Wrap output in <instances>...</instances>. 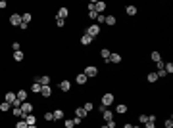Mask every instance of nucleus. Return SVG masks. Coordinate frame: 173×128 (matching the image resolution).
I'll return each instance as SVG.
<instances>
[{"label": "nucleus", "mask_w": 173, "mask_h": 128, "mask_svg": "<svg viewBox=\"0 0 173 128\" xmlns=\"http://www.w3.org/2000/svg\"><path fill=\"white\" fill-rule=\"evenodd\" d=\"M142 128H156V123L154 120H148L146 124H142Z\"/></svg>", "instance_id": "nucleus-41"}, {"label": "nucleus", "mask_w": 173, "mask_h": 128, "mask_svg": "<svg viewBox=\"0 0 173 128\" xmlns=\"http://www.w3.org/2000/svg\"><path fill=\"white\" fill-rule=\"evenodd\" d=\"M25 123H27V126H35L39 123V119H37V115H33V113H29V115H25Z\"/></svg>", "instance_id": "nucleus-10"}, {"label": "nucleus", "mask_w": 173, "mask_h": 128, "mask_svg": "<svg viewBox=\"0 0 173 128\" xmlns=\"http://www.w3.org/2000/svg\"><path fill=\"white\" fill-rule=\"evenodd\" d=\"M19 29H21V31H27V29H29V25H27V23H23V21H21V25H19Z\"/></svg>", "instance_id": "nucleus-46"}, {"label": "nucleus", "mask_w": 173, "mask_h": 128, "mask_svg": "<svg viewBox=\"0 0 173 128\" xmlns=\"http://www.w3.org/2000/svg\"><path fill=\"white\" fill-rule=\"evenodd\" d=\"M106 126H108V128H115V126H117V120H115V119L108 120V123H106Z\"/></svg>", "instance_id": "nucleus-39"}, {"label": "nucleus", "mask_w": 173, "mask_h": 128, "mask_svg": "<svg viewBox=\"0 0 173 128\" xmlns=\"http://www.w3.org/2000/svg\"><path fill=\"white\" fill-rule=\"evenodd\" d=\"M12 117H16V119H25V113L21 111V107H12Z\"/></svg>", "instance_id": "nucleus-15"}, {"label": "nucleus", "mask_w": 173, "mask_h": 128, "mask_svg": "<svg viewBox=\"0 0 173 128\" xmlns=\"http://www.w3.org/2000/svg\"><path fill=\"white\" fill-rule=\"evenodd\" d=\"M67 17H69V8H67V6H60V10L56 12V19L66 21Z\"/></svg>", "instance_id": "nucleus-4"}, {"label": "nucleus", "mask_w": 173, "mask_h": 128, "mask_svg": "<svg viewBox=\"0 0 173 128\" xmlns=\"http://www.w3.org/2000/svg\"><path fill=\"white\" fill-rule=\"evenodd\" d=\"M125 13H127L129 17H133V16L139 13V8H136V6H125Z\"/></svg>", "instance_id": "nucleus-20"}, {"label": "nucleus", "mask_w": 173, "mask_h": 128, "mask_svg": "<svg viewBox=\"0 0 173 128\" xmlns=\"http://www.w3.org/2000/svg\"><path fill=\"white\" fill-rule=\"evenodd\" d=\"M163 65H165V61H163V59L156 61V69H163Z\"/></svg>", "instance_id": "nucleus-42"}, {"label": "nucleus", "mask_w": 173, "mask_h": 128, "mask_svg": "<svg viewBox=\"0 0 173 128\" xmlns=\"http://www.w3.org/2000/svg\"><path fill=\"white\" fill-rule=\"evenodd\" d=\"M23 59H25V54L21 52V50H19V52H13V61H17V63H21Z\"/></svg>", "instance_id": "nucleus-25"}, {"label": "nucleus", "mask_w": 173, "mask_h": 128, "mask_svg": "<svg viewBox=\"0 0 173 128\" xmlns=\"http://www.w3.org/2000/svg\"><path fill=\"white\" fill-rule=\"evenodd\" d=\"M100 33H102V27H100V25H96V23H90V25L85 29V34H89L90 38H96V37H100Z\"/></svg>", "instance_id": "nucleus-1"}, {"label": "nucleus", "mask_w": 173, "mask_h": 128, "mask_svg": "<svg viewBox=\"0 0 173 128\" xmlns=\"http://www.w3.org/2000/svg\"><path fill=\"white\" fill-rule=\"evenodd\" d=\"M17 99H19V101H27V98H29V92L25 90V88H21V90H17Z\"/></svg>", "instance_id": "nucleus-18"}, {"label": "nucleus", "mask_w": 173, "mask_h": 128, "mask_svg": "<svg viewBox=\"0 0 173 128\" xmlns=\"http://www.w3.org/2000/svg\"><path fill=\"white\" fill-rule=\"evenodd\" d=\"M163 71H165L167 75H171V73H173V63H171V61H167V63L163 65Z\"/></svg>", "instance_id": "nucleus-34"}, {"label": "nucleus", "mask_w": 173, "mask_h": 128, "mask_svg": "<svg viewBox=\"0 0 173 128\" xmlns=\"http://www.w3.org/2000/svg\"><path fill=\"white\" fill-rule=\"evenodd\" d=\"M16 128H27V123L23 119H17V123H16Z\"/></svg>", "instance_id": "nucleus-37"}, {"label": "nucleus", "mask_w": 173, "mask_h": 128, "mask_svg": "<svg viewBox=\"0 0 173 128\" xmlns=\"http://www.w3.org/2000/svg\"><path fill=\"white\" fill-rule=\"evenodd\" d=\"M163 126H165V128H173V119H171V117H169V119H165Z\"/></svg>", "instance_id": "nucleus-40"}, {"label": "nucleus", "mask_w": 173, "mask_h": 128, "mask_svg": "<svg viewBox=\"0 0 173 128\" xmlns=\"http://www.w3.org/2000/svg\"><path fill=\"white\" fill-rule=\"evenodd\" d=\"M87 16H89V19L92 21V23H94V21H96V17H98V13H96L94 10H89V13H87Z\"/></svg>", "instance_id": "nucleus-35"}, {"label": "nucleus", "mask_w": 173, "mask_h": 128, "mask_svg": "<svg viewBox=\"0 0 173 128\" xmlns=\"http://www.w3.org/2000/svg\"><path fill=\"white\" fill-rule=\"evenodd\" d=\"M40 88H42L40 82H31V92H33V94L39 96V94H40Z\"/></svg>", "instance_id": "nucleus-27"}, {"label": "nucleus", "mask_w": 173, "mask_h": 128, "mask_svg": "<svg viewBox=\"0 0 173 128\" xmlns=\"http://www.w3.org/2000/svg\"><path fill=\"white\" fill-rule=\"evenodd\" d=\"M52 94H54V90H52V86L48 84V86H42V88H40V94H39V96L46 99V98H52Z\"/></svg>", "instance_id": "nucleus-5"}, {"label": "nucleus", "mask_w": 173, "mask_h": 128, "mask_svg": "<svg viewBox=\"0 0 173 128\" xmlns=\"http://www.w3.org/2000/svg\"><path fill=\"white\" fill-rule=\"evenodd\" d=\"M27 128H39V126H37V124H35V126H27Z\"/></svg>", "instance_id": "nucleus-50"}, {"label": "nucleus", "mask_w": 173, "mask_h": 128, "mask_svg": "<svg viewBox=\"0 0 173 128\" xmlns=\"http://www.w3.org/2000/svg\"><path fill=\"white\" fill-rule=\"evenodd\" d=\"M96 109H98V111H100V113H104V111H106V109H108V107H104V105H98V107H96Z\"/></svg>", "instance_id": "nucleus-47"}, {"label": "nucleus", "mask_w": 173, "mask_h": 128, "mask_svg": "<svg viewBox=\"0 0 173 128\" xmlns=\"http://www.w3.org/2000/svg\"><path fill=\"white\" fill-rule=\"evenodd\" d=\"M39 82H40V86H48V84H50V82H52V79H50V76H48V75H42V76H40V79H39Z\"/></svg>", "instance_id": "nucleus-26"}, {"label": "nucleus", "mask_w": 173, "mask_h": 128, "mask_svg": "<svg viewBox=\"0 0 173 128\" xmlns=\"http://www.w3.org/2000/svg\"><path fill=\"white\" fill-rule=\"evenodd\" d=\"M56 27H60V29H62V27H66V21H62V19H56Z\"/></svg>", "instance_id": "nucleus-43"}, {"label": "nucleus", "mask_w": 173, "mask_h": 128, "mask_svg": "<svg viewBox=\"0 0 173 128\" xmlns=\"http://www.w3.org/2000/svg\"><path fill=\"white\" fill-rule=\"evenodd\" d=\"M100 128H108V126H106V124H104V126H100Z\"/></svg>", "instance_id": "nucleus-51"}, {"label": "nucleus", "mask_w": 173, "mask_h": 128, "mask_svg": "<svg viewBox=\"0 0 173 128\" xmlns=\"http://www.w3.org/2000/svg\"><path fill=\"white\" fill-rule=\"evenodd\" d=\"M63 128H75L73 119H66V120H63Z\"/></svg>", "instance_id": "nucleus-33"}, {"label": "nucleus", "mask_w": 173, "mask_h": 128, "mask_svg": "<svg viewBox=\"0 0 173 128\" xmlns=\"http://www.w3.org/2000/svg\"><path fill=\"white\" fill-rule=\"evenodd\" d=\"M58 88H60L62 92H71V80H67V79H63L62 82H58Z\"/></svg>", "instance_id": "nucleus-7"}, {"label": "nucleus", "mask_w": 173, "mask_h": 128, "mask_svg": "<svg viewBox=\"0 0 173 128\" xmlns=\"http://www.w3.org/2000/svg\"><path fill=\"white\" fill-rule=\"evenodd\" d=\"M8 8V2H6V0H0V10H6Z\"/></svg>", "instance_id": "nucleus-44"}, {"label": "nucleus", "mask_w": 173, "mask_h": 128, "mask_svg": "<svg viewBox=\"0 0 173 128\" xmlns=\"http://www.w3.org/2000/svg\"><path fill=\"white\" fill-rule=\"evenodd\" d=\"M113 115H115L113 111H110V109H106V111L102 113V119H104L106 123H108V120H112V119H113Z\"/></svg>", "instance_id": "nucleus-28"}, {"label": "nucleus", "mask_w": 173, "mask_h": 128, "mask_svg": "<svg viewBox=\"0 0 173 128\" xmlns=\"http://www.w3.org/2000/svg\"><path fill=\"white\" fill-rule=\"evenodd\" d=\"M21 21H23V23H31L33 21V16H31V12H25V13H21Z\"/></svg>", "instance_id": "nucleus-24"}, {"label": "nucleus", "mask_w": 173, "mask_h": 128, "mask_svg": "<svg viewBox=\"0 0 173 128\" xmlns=\"http://www.w3.org/2000/svg\"><path fill=\"white\" fill-rule=\"evenodd\" d=\"M133 128H142V124H136V126H133Z\"/></svg>", "instance_id": "nucleus-49"}, {"label": "nucleus", "mask_w": 173, "mask_h": 128, "mask_svg": "<svg viewBox=\"0 0 173 128\" xmlns=\"http://www.w3.org/2000/svg\"><path fill=\"white\" fill-rule=\"evenodd\" d=\"M10 25L12 27H19L21 25V13H12V16H10Z\"/></svg>", "instance_id": "nucleus-6"}, {"label": "nucleus", "mask_w": 173, "mask_h": 128, "mask_svg": "<svg viewBox=\"0 0 173 128\" xmlns=\"http://www.w3.org/2000/svg\"><path fill=\"white\" fill-rule=\"evenodd\" d=\"M42 119H44L46 123H54V117H52V113H50V111H44V115H42Z\"/></svg>", "instance_id": "nucleus-32"}, {"label": "nucleus", "mask_w": 173, "mask_h": 128, "mask_svg": "<svg viewBox=\"0 0 173 128\" xmlns=\"http://www.w3.org/2000/svg\"><path fill=\"white\" fill-rule=\"evenodd\" d=\"M150 59H152L154 63H156V61H160V59H162V55H160V52H150Z\"/></svg>", "instance_id": "nucleus-31"}, {"label": "nucleus", "mask_w": 173, "mask_h": 128, "mask_svg": "<svg viewBox=\"0 0 173 128\" xmlns=\"http://www.w3.org/2000/svg\"><path fill=\"white\" fill-rule=\"evenodd\" d=\"M108 63H112V65H119V63H121V54L112 52V54H110V59H108Z\"/></svg>", "instance_id": "nucleus-8"}, {"label": "nucleus", "mask_w": 173, "mask_h": 128, "mask_svg": "<svg viewBox=\"0 0 173 128\" xmlns=\"http://www.w3.org/2000/svg\"><path fill=\"white\" fill-rule=\"evenodd\" d=\"M83 75L87 76V79H94V76H98V67L96 65H87L83 69Z\"/></svg>", "instance_id": "nucleus-3"}, {"label": "nucleus", "mask_w": 173, "mask_h": 128, "mask_svg": "<svg viewBox=\"0 0 173 128\" xmlns=\"http://www.w3.org/2000/svg\"><path fill=\"white\" fill-rule=\"evenodd\" d=\"M106 8H108V4L102 2V0H96V2H94V12H96V13H104Z\"/></svg>", "instance_id": "nucleus-9"}, {"label": "nucleus", "mask_w": 173, "mask_h": 128, "mask_svg": "<svg viewBox=\"0 0 173 128\" xmlns=\"http://www.w3.org/2000/svg\"><path fill=\"white\" fill-rule=\"evenodd\" d=\"M110 50H108V48H102V50H100V58H102L104 59V63H108V59H110Z\"/></svg>", "instance_id": "nucleus-22"}, {"label": "nucleus", "mask_w": 173, "mask_h": 128, "mask_svg": "<svg viewBox=\"0 0 173 128\" xmlns=\"http://www.w3.org/2000/svg\"><path fill=\"white\" fill-rule=\"evenodd\" d=\"M87 115H89V113L83 109V105H81V107H75V117H79V119H83V120H85Z\"/></svg>", "instance_id": "nucleus-21"}, {"label": "nucleus", "mask_w": 173, "mask_h": 128, "mask_svg": "<svg viewBox=\"0 0 173 128\" xmlns=\"http://www.w3.org/2000/svg\"><path fill=\"white\" fill-rule=\"evenodd\" d=\"M73 123H75V126H81V123H83V119H79V117H73Z\"/></svg>", "instance_id": "nucleus-45"}, {"label": "nucleus", "mask_w": 173, "mask_h": 128, "mask_svg": "<svg viewBox=\"0 0 173 128\" xmlns=\"http://www.w3.org/2000/svg\"><path fill=\"white\" fill-rule=\"evenodd\" d=\"M113 101H115V96L112 94V92H106V94L100 98V105H104V107H108V109H110V105H113Z\"/></svg>", "instance_id": "nucleus-2"}, {"label": "nucleus", "mask_w": 173, "mask_h": 128, "mask_svg": "<svg viewBox=\"0 0 173 128\" xmlns=\"http://www.w3.org/2000/svg\"><path fill=\"white\" fill-rule=\"evenodd\" d=\"M33 109H35V105H33L31 101H21V111H23L25 115H29V113H33Z\"/></svg>", "instance_id": "nucleus-11"}, {"label": "nucleus", "mask_w": 173, "mask_h": 128, "mask_svg": "<svg viewBox=\"0 0 173 128\" xmlns=\"http://www.w3.org/2000/svg\"><path fill=\"white\" fill-rule=\"evenodd\" d=\"M123 128H133V124H131V123H125V124H123Z\"/></svg>", "instance_id": "nucleus-48"}, {"label": "nucleus", "mask_w": 173, "mask_h": 128, "mask_svg": "<svg viewBox=\"0 0 173 128\" xmlns=\"http://www.w3.org/2000/svg\"><path fill=\"white\" fill-rule=\"evenodd\" d=\"M16 98H17V96H16V92H12V90H10V92H6V94H4V101L13 103V101H16Z\"/></svg>", "instance_id": "nucleus-19"}, {"label": "nucleus", "mask_w": 173, "mask_h": 128, "mask_svg": "<svg viewBox=\"0 0 173 128\" xmlns=\"http://www.w3.org/2000/svg\"><path fill=\"white\" fill-rule=\"evenodd\" d=\"M139 123H140V124H146V123H148V115L140 113V115H139Z\"/></svg>", "instance_id": "nucleus-36"}, {"label": "nucleus", "mask_w": 173, "mask_h": 128, "mask_svg": "<svg viewBox=\"0 0 173 128\" xmlns=\"http://www.w3.org/2000/svg\"><path fill=\"white\" fill-rule=\"evenodd\" d=\"M127 111H129V107H127L125 103H117L113 113H117V115H127Z\"/></svg>", "instance_id": "nucleus-13"}, {"label": "nucleus", "mask_w": 173, "mask_h": 128, "mask_svg": "<svg viewBox=\"0 0 173 128\" xmlns=\"http://www.w3.org/2000/svg\"><path fill=\"white\" fill-rule=\"evenodd\" d=\"M115 23H117V17H115L113 13H108V16H106V21H104V25H108V27H113Z\"/></svg>", "instance_id": "nucleus-14"}, {"label": "nucleus", "mask_w": 173, "mask_h": 128, "mask_svg": "<svg viewBox=\"0 0 173 128\" xmlns=\"http://www.w3.org/2000/svg\"><path fill=\"white\" fill-rule=\"evenodd\" d=\"M79 42H81V46H90L92 42H94V38H90L89 34H83V37L79 38Z\"/></svg>", "instance_id": "nucleus-16"}, {"label": "nucleus", "mask_w": 173, "mask_h": 128, "mask_svg": "<svg viewBox=\"0 0 173 128\" xmlns=\"http://www.w3.org/2000/svg\"><path fill=\"white\" fill-rule=\"evenodd\" d=\"M0 111L2 113H8V111H12V103H8V101H0Z\"/></svg>", "instance_id": "nucleus-23"}, {"label": "nucleus", "mask_w": 173, "mask_h": 128, "mask_svg": "<svg viewBox=\"0 0 173 128\" xmlns=\"http://www.w3.org/2000/svg\"><path fill=\"white\" fill-rule=\"evenodd\" d=\"M83 109H85L87 113H92V111H94V103H92V101H85V103H83Z\"/></svg>", "instance_id": "nucleus-29"}, {"label": "nucleus", "mask_w": 173, "mask_h": 128, "mask_svg": "<svg viewBox=\"0 0 173 128\" xmlns=\"http://www.w3.org/2000/svg\"><path fill=\"white\" fill-rule=\"evenodd\" d=\"M12 50H13V52H19V50H21V44H19L17 40H16V42H12Z\"/></svg>", "instance_id": "nucleus-38"}, {"label": "nucleus", "mask_w": 173, "mask_h": 128, "mask_svg": "<svg viewBox=\"0 0 173 128\" xmlns=\"http://www.w3.org/2000/svg\"><path fill=\"white\" fill-rule=\"evenodd\" d=\"M146 80H148V82H152V84H154V82H158V75L154 73V71H150V73L146 75Z\"/></svg>", "instance_id": "nucleus-30"}, {"label": "nucleus", "mask_w": 173, "mask_h": 128, "mask_svg": "<svg viewBox=\"0 0 173 128\" xmlns=\"http://www.w3.org/2000/svg\"><path fill=\"white\" fill-rule=\"evenodd\" d=\"M52 117H54V123H60V120L66 117V113H63V109H54L52 111Z\"/></svg>", "instance_id": "nucleus-12"}, {"label": "nucleus", "mask_w": 173, "mask_h": 128, "mask_svg": "<svg viewBox=\"0 0 173 128\" xmlns=\"http://www.w3.org/2000/svg\"><path fill=\"white\" fill-rule=\"evenodd\" d=\"M87 80H89V79H87V76H85L83 73H77V75H75V82L79 84V86H85Z\"/></svg>", "instance_id": "nucleus-17"}]
</instances>
